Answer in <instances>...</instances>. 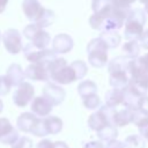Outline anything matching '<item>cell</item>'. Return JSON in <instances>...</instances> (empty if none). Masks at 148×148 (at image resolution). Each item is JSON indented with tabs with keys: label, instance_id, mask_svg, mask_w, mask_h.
Segmentation results:
<instances>
[{
	"label": "cell",
	"instance_id": "28",
	"mask_svg": "<svg viewBox=\"0 0 148 148\" xmlns=\"http://www.w3.org/2000/svg\"><path fill=\"white\" fill-rule=\"evenodd\" d=\"M71 66L73 67V69H74V72H75V74H76L77 80L83 79V77L86 76V74L88 73V66H87L86 62L82 61V60H75V61H73V62L71 64Z\"/></svg>",
	"mask_w": 148,
	"mask_h": 148
},
{
	"label": "cell",
	"instance_id": "36",
	"mask_svg": "<svg viewBox=\"0 0 148 148\" xmlns=\"http://www.w3.org/2000/svg\"><path fill=\"white\" fill-rule=\"evenodd\" d=\"M138 128H139V132H140V135L148 141V117H146L142 121H140L138 125Z\"/></svg>",
	"mask_w": 148,
	"mask_h": 148
},
{
	"label": "cell",
	"instance_id": "2",
	"mask_svg": "<svg viewBox=\"0 0 148 148\" xmlns=\"http://www.w3.org/2000/svg\"><path fill=\"white\" fill-rule=\"evenodd\" d=\"M146 24V12L141 8L131 9L126 22L124 36L128 40H139L143 34V25Z\"/></svg>",
	"mask_w": 148,
	"mask_h": 148
},
{
	"label": "cell",
	"instance_id": "18",
	"mask_svg": "<svg viewBox=\"0 0 148 148\" xmlns=\"http://www.w3.org/2000/svg\"><path fill=\"white\" fill-rule=\"evenodd\" d=\"M133 113H134V110L125 108V106L120 110L116 109V111L112 116V124L116 127L117 126H119V127L126 126V125L133 123Z\"/></svg>",
	"mask_w": 148,
	"mask_h": 148
},
{
	"label": "cell",
	"instance_id": "41",
	"mask_svg": "<svg viewBox=\"0 0 148 148\" xmlns=\"http://www.w3.org/2000/svg\"><path fill=\"white\" fill-rule=\"evenodd\" d=\"M84 148H105V146L101 141H90L84 145Z\"/></svg>",
	"mask_w": 148,
	"mask_h": 148
},
{
	"label": "cell",
	"instance_id": "15",
	"mask_svg": "<svg viewBox=\"0 0 148 148\" xmlns=\"http://www.w3.org/2000/svg\"><path fill=\"white\" fill-rule=\"evenodd\" d=\"M73 45H74L73 38L67 34H58L52 39V50L57 54L68 53L73 49Z\"/></svg>",
	"mask_w": 148,
	"mask_h": 148
},
{
	"label": "cell",
	"instance_id": "10",
	"mask_svg": "<svg viewBox=\"0 0 148 148\" xmlns=\"http://www.w3.org/2000/svg\"><path fill=\"white\" fill-rule=\"evenodd\" d=\"M24 75L32 81H50L47 62L30 64L24 69Z\"/></svg>",
	"mask_w": 148,
	"mask_h": 148
},
{
	"label": "cell",
	"instance_id": "38",
	"mask_svg": "<svg viewBox=\"0 0 148 148\" xmlns=\"http://www.w3.org/2000/svg\"><path fill=\"white\" fill-rule=\"evenodd\" d=\"M105 148H125V143L114 139V140L108 141L106 145H105Z\"/></svg>",
	"mask_w": 148,
	"mask_h": 148
},
{
	"label": "cell",
	"instance_id": "29",
	"mask_svg": "<svg viewBox=\"0 0 148 148\" xmlns=\"http://www.w3.org/2000/svg\"><path fill=\"white\" fill-rule=\"evenodd\" d=\"M54 18H56V15H54V13L51 10V9H45V12H44V14H43V16H42V18L36 23V24H38L40 28H46V27H49V25H51L53 22H54Z\"/></svg>",
	"mask_w": 148,
	"mask_h": 148
},
{
	"label": "cell",
	"instance_id": "17",
	"mask_svg": "<svg viewBox=\"0 0 148 148\" xmlns=\"http://www.w3.org/2000/svg\"><path fill=\"white\" fill-rule=\"evenodd\" d=\"M38 117L35 116L32 112H23L18 116L17 118V128L22 132H25V133H31L34 127L36 126L37 121H38Z\"/></svg>",
	"mask_w": 148,
	"mask_h": 148
},
{
	"label": "cell",
	"instance_id": "32",
	"mask_svg": "<svg viewBox=\"0 0 148 148\" xmlns=\"http://www.w3.org/2000/svg\"><path fill=\"white\" fill-rule=\"evenodd\" d=\"M134 2L135 0H110V3L112 7L123 9V10H131V6Z\"/></svg>",
	"mask_w": 148,
	"mask_h": 148
},
{
	"label": "cell",
	"instance_id": "46",
	"mask_svg": "<svg viewBox=\"0 0 148 148\" xmlns=\"http://www.w3.org/2000/svg\"><path fill=\"white\" fill-rule=\"evenodd\" d=\"M139 1H140V2H141V3H146V2H147V1H148V0H139Z\"/></svg>",
	"mask_w": 148,
	"mask_h": 148
},
{
	"label": "cell",
	"instance_id": "21",
	"mask_svg": "<svg viewBox=\"0 0 148 148\" xmlns=\"http://www.w3.org/2000/svg\"><path fill=\"white\" fill-rule=\"evenodd\" d=\"M43 119H44V124H45L47 134H58L62 130V120L59 117L49 116Z\"/></svg>",
	"mask_w": 148,
	"mask_h": 148
},
{
	"label": "cell",
	"instance_id": "42",
	"mask_svg": "<svg viewBox=\"0 0 148 148\" xmlns=\"http://www.w3.org/2000/svg\"><path fill=\"white\" fill-rule=\"evenodd\" d=\"M138 61H139V64L148 72V53H146L145 56H142V57H140L139 59H138Z\"/></svg>",
	"mask_w": 148,
	"mask_h": 148
},
{
	"label": "cell",
	"instance_id": "8",
	"mask_svg": "<svg viewBox=\"0 0 148 148\" xmlns=\"http://www.w3.org/2000/svg\"><path fill=\"white\" fill-rule=\"evenodd\" d=\"M35 95V89L31 83L29 82H23L17 87V89L14 91L13 95V102L16 106L18 108H24L27 106L30 102H32Z\"/></svg>",
	"mask_w": 148,
	"mask_h": 148
},
{
	"label": "cell",
	"instance_id": "47",
	"mask_svg": "<svg viewBox=\"0 0 148 148\" xmlns=\"http://www.w3.org/2000/svg\"><path fill=\"white\" fill-rule=\"evenodd\" d=\"M2 39V35H1V32H0V40Z\"/></svg>",
	"mask_w": 148,
	"mask_h": 148
},
{
	"label": "cell",
	"instance_id": "12",
	"mask_svg": "<svg viewBox=\"0 0 148 148\" xmlns=\"http://www.w3.org/2000/svg\"><path fill=\"white\" fill-rule=\"evenodd\" d=\"M18 138V132L13 127L10 121L7 118H0V142L12 146Z\"/></svg>",
	"mask_w": 148,
	"mask_h": 148
},
{
	"label": "cell",
	"instance_id": "14",
	"mask_svg": "<svg viewBox=\"0 0 148 148\" xmlns=\"http://www.w3.org/2000/svg\"><path fill=\"white\" fill-rule=\"evenodd\" d=\"M31 112L37 116L38 118H46L49 117V114L51 113L53 105L44 97V96H37L32 99L31 105H30Z\"/></svg>",
	"mask_w": 148,
	"mask_h": 148
},
{
	"label": "cell",
	"instance_id": "24",
	"mask_svg": "<svg viewBox=\"0 0 148 148\" xmlns=\"http://www.w3.org/2000/svg\"><path fill=\"white\" fill-rule=\"evenodd\" d=\"M77 92H79L80 97L83 99V98H86L90 95L97 94V86L94 81H90V80L82 81L77 86Z\"/></svg>",
	"mask_w": 148,
	"mask_h": 148
},
{
	"label": "cell",
	"instance_id": "6",
	"mask_svg": "<svg viewBox=\"0 0 148 148\" xmlns=\"http://www.w3.org/2000/svg\"><path fill=\"white\" fill-rule=\"evenodd\" d=\"M24 57L30 64H37V62H47L57 58V53L51 49H37L31 43H28L23 47Z\"/></svg>",
	"mask_w": 148,
	"mask_h": 148
},
{
	"label": "cell",
	"instance_id": "16",
	"mask_svg": "<svg viewBox=\"0 0 148 148\" xmlns=\"http://www.w3.org/2000/svg\"><path fill=\"white\" fill-rule=\"evenodd\" d=\"M145 95H142L139 90H136L134 87H132L131 84H128L125 89H124V102L123 105L125 108L132 109V110H136L139 108L140 101Z\"/></svg>",
	"mask_w": 148,
	"mask_h": 148
},
{
	"label": "cell",
	"instance_id": "30",
	"mask_svg": "<svg viewBox=\"0 0 148 148\" xmlns=\"http://www.w3.org/2000/svg\"><path fill=\"white\" fill-rule=\"evenodd\" d=\"M82 102H83L84 108L88 110H96L101 105V99L97 94H94V95H90V96L83 98Z\"/></svg>",
	"mask_w": 148,
	"mask_h": 148
},
{
	"label": "cell",
	"instance_id": "39",
	"mask_svg": "<svg viewBox=\"0 0 148 148\" xmlns=\"http://www.w3.org/2000/svg\"><path fill=\"white\" fill-rule=\"evenodd\" d=\"M139 42H140V45H141L143 49L148 50V29H147L146 31H143V34H142V36L140 37Z\"/></svg>",
	"mask_w": 148,
	"mask_h": 148
},
{
	"label": "cell",
	"instance_id": "22",
	"mask_svg": "<svg viewBox=\"0 0 148 148\" xmlns=\"http://www.w3.org/2000/svg\"><path fill=\"white\" fill-rule=\"evenodd\" d=\"M51 42V37H50V34L47 31H45L44 29H40L31 39V44L34 46H36L37 49H47L46 46L50 44Z\"/></svg>",
	"mask_w": 148,
	"mask_h": 148
},
{
	"label": "cell",
	"instance_id": "45",
	"mask_svg": "<svg viewBox=\"0 0 148 148\" xmlns=\"http://www.w3.org/2000/svg\"><path fill=\"white\" fill-rule=\"evenodd\" d=\"M145 12H146V13L148 14V1H147V2L145 3Z\"/></svg>",
	"mask_w": 148,
	"mask_h": 148
},
{
	"label": "cell",
	"instance_id": "19",
	"mask_svg": "<svg viewBox=\"0 0 148 148\" xmlns=\"http://www.w3.org/2000/svg\"><path fill=\"white\" fill-rule=\"evenodd\" d=\"M6 76L7 79L9 80L12 87L15 86V87H18L20 84H22L24 82V71L21 68L20 65L17 64H12L8 69H7V73H6Z\"/></svg>",
	"mask_w": 148,
	"mask_h": 148
},
{
	"label": "cell",
	"instance_id": "20",
	"mask_svg": "<svg viewBox=\"0 0 148 148\" xmlns=\"http://www.w3.org/2000/svg\"><path fill=\"white\" fill-rule=\"evenodd\" d=\"M124 102V89L112 88L105 94V105L116 109Z\"/></svg>",
	"mask_w": 148,
	"mask_h": 148
},
{
	"label": "cell",
	"instance_id": "27",
	"mask_svg": "<svg viewBox=\"0 0 148 148\" xmlns=\"http://www.w3.org/2000/svg\"><path fill=\"white\" fill-rule=\"evenodd\" d=\"M125 148H146V140L140 134H132L125 139Z\"/></svg>",
	"mask_w": 148,
	"mask_h": 148
},
{
	"label": "cell",
	"instance_id": "1",
	"mask_svg": "<svg viewBox=\"0 0 148 148\" xmlns=\"http://www.w3.org/2000/svg\"><path fill=\"white\" fill-rule=\"evenodd\" d=\"M130 59L125 56H119L113 58L108 66L109 71V82L112 88L116 89H125L130 84V76H128V64Z\"/></svg>",
	"mask_w": 148,
	"mask_h": 148
},
{
	"label": "cell",
	"instance_id": "5",
	"mask_svg": "<svg viewBox=\"0 0 148 148\" xmlns=\"http://www.w3.org/2000/svg\"><path fill=\"white\" fill-rule=\"evenodd\" d=\"M116 109L103 105L99 108V110L91 113L88 118V126L90 130L95 131L96 133L103 130L109 124H112V116L114 113Z\"/></svg>",
	"mask_w": 148,
	"mask_h": 148
},
{
	"label": "cell",
	"instance_id": "13",
	"mask_svg": "<svg viewBox=\"0 0 148 148\" xmlns=\"http://www.w3.org/2000/svg\"><path fill=\"white\" fill-rule=\"evenodd\" d=\"M50 81L54 82V83H59V84H69L74 81H77L76 74L73 69V67L71 65H66L64 67H61L60 69L56 71L51 77Z\"/></svg>",
	"mask_w": 148,
	"mask_h": 148
},
{
	"label": "cell",
	"instance_id": "35",
	"mask_svg": "<svg viewBox=\"0 0 148 148\" xmlns=\"http://www.w3.org/2000/svg\"><path fill=\"white\" fill-rule=\"evenodd\" d=\"M10 88H12V84H10L9 80L7 79V76L6 75L1 76V79H0V96L7 95L10 90Z\"/></svg>",
	"mask_w": 148,
	"mask_h": 148
},
{
	"label": "cell",
	"instance_id": "33",
	"mask_svg": "<svg viewBox=\"0 0 148 148\" xmlns=\"http://www.w3.org/2000/svg\"><path fill=\"white\" fill-rule=\"evenodd\" d=\"M110 6H111L110 0H92V3H91V8H92L94 13L102 12V10L109 8Z\"/></svg>",
	"mask_w": 148,
	"mask_h": 148
},
{
	"label": "cell",
	"instance_id": "3",
	"mask_svg": "<svg viewBox=\"0 0 148 148\" xmlns=\"http://www.w3.org/2000/svg\"><path fill=\"white\" fill-rule=\"evenodd\" d=\"M108 45L99 38H92L87 45L88 62L95 68H102L108 62Z\"/></svg>",
	"mask_w": 148,
	"mask_h": 148
},
{
	"label": "cell",
	"instance_id": "40",
	"mask_svg": "<svg viewBox=\"0 0 148 148\" xmlns=\"http://www.w3.org/2000/svg\"><path fill=\"white\" fill-rule=\"evenodd\" d=\"M36 148H54V142L50 141V140H42L37 143Z\"/></svg>",
	"mask_w": 148,
	"mask_h": 148
},
{
	"label": "cell",
	"instance_id": "7",
	"mask_svg": "<svg viewBox=\"0 0 148 148\" xmlns=\"http://www.w3.org/2000/svg\"><path fill=\"white\" fill-rule=\"evenodd\" d=\"M2 43L10 54H17L23 50L22 37L17 29H7L2 34Z\"/></svg>",
	"mask_w": 148,
	"mask_h": 148
},
{
	"label": "cell",
	"instance_id": "43",
	"mask_svg": "<svg viewBox=\"0 0 148 148\" xmlns=\"http://www.w3.org/2000/svg\"><path fill=\"white\" fill-rule=\"evenodd\" d=\"M7 3H8V0H0V14L5 12V9L7 7Z\"/></svg>",
	"mask_w": 148,
	"mask_h": 148
},
{
	"label": "cell",
	"instance_id": "25",
	"mask_svg": "<svg viewBox=\"0 0 148 148\" xmlns=\"http://www.w3.org/2000/svg\"><path fill=\"white\" fill-rule=\"evenodd\" d=\"M123 52L130 60H135L140 53V44L138 40H128L123 45Z\"/></svg>",
	"mask_w": 148,
	"mask_h": 148
},
{
	"label": "cell",
	"instance_id": "4",
	"mask_svg": "<svg viewBox=\"0 0 148 148\" xmlns=\"http://www.w3.org/2000/svg\"><path fill=\"white\" fill-rule=\"evenodd\" d=\"M128 76H130V84L146 96L148 91V72L139 64L138 59L130 61Z\"/></svg>",
	"mask_w": 148,
	"mask_h": 148
},
{
	"label": "cell",
	"instance_id": "9",
	"mask_svg": "<svg viewBox=\"0 0 148 148\" xmlns=\"http://www.w3.org/2000/svg\"><path fill=\"white\" fill-rule=\"evenodd\" d=\"M46 8H44L38 0H23L22 2V12L25 15V17L29 21H32L34 23H37Z\"/></svg>",
	"mask_w": 148,
	"mask_h": 148
},
{
	"label": "cell",
	"instance_id": "26",
	"mask_svg": "<svg viewBox=\"0 0 148 148\" xmlns=\"http://www.w3.org/2000/svg\"><path fill=\"white\" fill-rule=\"evenodd\" d=\"M118 135V130L113 124H109L108 126H105L103 130H101L99 132H97V136L99 138L101 141H111L114 140Z\"/></svg>",
	"mask_w": 148,
	"mask_h": 148
},
{
	"label": "cell",
	"instance_id": "31",
	"mask_svg": "<svg viewBox=\"0 0 148 148\" xmlns=\"http://www.w3.org/2000/svg\"><path fill=\"white\" fill-rule=\"evenodd\" d=\"M40 29H43V28H40L38 24H36V23H30V24H28V25L23 29V36H24L25 38H28L29 40H31L32 37H34Z\"/></svg>",
	"mask_w": 148,
	"mask_h": 148
},
{
	"label": "cell",
	"instance_id": "23",
	"mask_svg": "<svg viewBox=\"0 0 148 148\" xmlns=\"http://www.w3.org/2000/svg\"><path fill=\"white\" fill-rule=\"evenodd\" d=\"M99 38L108 45L109 49L117 47L121 40V37L117 31H103V32H101Z\"/></svg>",
	"mask_w": 148,
	"mask_h": 148
},
{
	"label": "cell",
	"instance_id": "34",
	"mask_svg": "<svg viewBox=\"0 0 148 148\" xmlns=\"http://www.w3.org/2000/svg\"><path fill=\"white\" fill-rule=\"evenodd\" d=\"M12 148H32V141L28 136H20Z\"/></svg>",
	"mask_w": 148,
	"mask_h": 148
},
{
	"label": "cell",
	"instance_id": "11",
	"mask_svg": "<svg viewBox=\"0 0 148 148\" xmlns=\"http://www.w3.org/2000/svg\"><path fill=\"white\" fill-rule=\"evenodd\" d=\"M43 96L54 106V105H59L64 102L66 92L60 86H58L53 82H47L43 87Z\"/></svg>",
	"mask_w": 148,
	"mask_h": 148
},
{
	"label": "cell",
	"instance_id": "37",
	"mask_svg": "<svg viewBox=\"0 0 148 148\" xmlns=\"http://www.w3.org/2000/svg\"><path fill=\"white\" fill-rule=\"evenodd\" d=\"M142 113H145L146 116H148V96H143L140 101V104H139V108H138Z\"/></svg>",
	"mask_w": 148,
	"mask_h": 148
},
{
	"label": "cell",
	"instance_id": "48",
	"mask_svg": "<svg viewBox=\"0 0 148 148\" xmlns=\"http://www.w3.org/2000/svg\"><path fill=\"white\" fill-rule=\"evenodd\" d=\"M0 79H1V76H0Z\"/></svg>",
	"mask_w": 148,
	"mask_h": 148
},
{
	"label": "cell",
	"instance_id": "44",
	"mask_svg": "<svg viewBox=\"0 0 148 148\" xmlns=\"http://www.w3.org/2000/svg\"><path fill=\"white\" fill-rule=\"evenodd\" d=\"M2 110H3V103H2V101L0 99V113L2 112Z\"/></svg>",
	"mask_w": 148,
	"mask_h": 148
}]
</instances>
